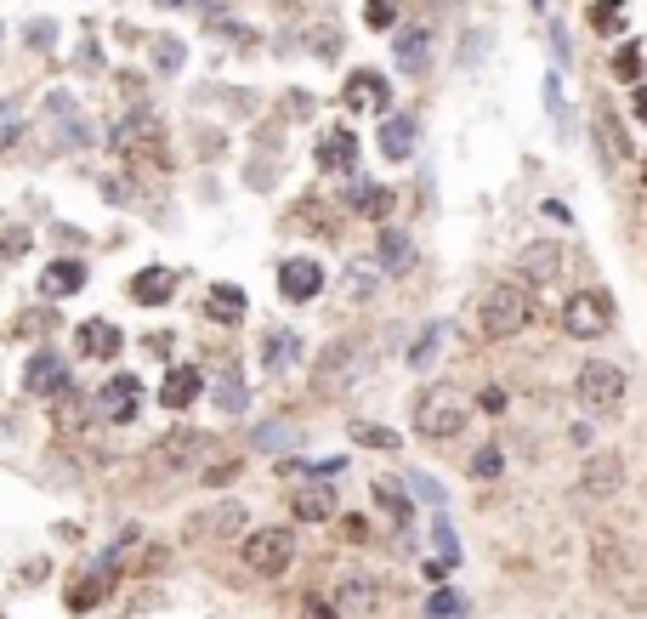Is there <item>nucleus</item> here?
Masks as SVG:
<instances>
[{
    "mask_svg": "<svg viewBox=\"0 0 647 619\" xmlns=\"http://www.w3.org/2000/svg\"><path fill=\"white\" fill-rule=\"evenodd\" d=\"M483 336L489 341H506V336H517L528 319H534V296H528V279H500L483 296Z\"/></svg>",
    "mask_w": 647,
    "mask_h": 619,
    "instance_id": "obj_1",
    "label": "nucleus"
},
{
    "mask_svg": "<svg viewBox=\"0 0 647 619\" xmlns=\"http://www.w3.org/2000/svg\"><path fill=\"white\" fill-rule=\"evenodd\" d=\"M472 421V409L455 387H426L415 404V432L420 438H455L460 426Z\"/></svg>",
    "mask_w": 647,
    "mask_h": 619,
    "instance_id": "obj_2",
    "label": "nucleus"
},
{
    "mask_svg": "<svg viewBox=\"0 0 647 619\" xmlns=\"http://www.w3.org/2000/svg\"><path fill=\"white\" fill-rule=\"evenodd\" d=\"M579 404L591 409V415H613V409L625 404V370L608 364V358H591L579 370Z\"/></svg>",
    "mask_w": 647,
    "mask_h": 619,
    "instance_id": "obj_3",
    "label": "nucleus"
},
{
    "mask_svg": "<svg viewBox=\"0 0 647 619\" xmlns=\"http://www.w3.org/2000/svg\"><path fill=\"white\" fill-rule=\"evenodd\" d=\"M608 324H613V301L602 296V290H574V296L562 301V330L574 341L608 336Z\"/></svg>",
    "mask_w": 647,
    "mask_h": 619,
    "instance_id": "obj_4",
    "label": "nucleus"
},
{
    "mask_svg": "<svg viewBox=\"0 0 647 619\" xmlns=\"http://www.w3.org/2000/svg\"><path fill=\"white\" fill-rule=\"evenodd\" d=\"M290 563H296V534H290V529H256L245 540V568H250V574L279 580Z\"/></svg>",
    "mask_w": 647,
    "mask_h": 619,
    "instance_id": "obj_5",
    "label": "nucleus"
},
{
    "mask_svg": "<svg viewBox=\"0 0 647 619\" xmlns=\"http://www.w3.org/2000/svg\"><path fill=\"white\" fill-rule=\"evenodd\" d=\"M114 148H120L125 160H131V154H142V160L165 165V154H159V148H165V131H159L154 114H137V120H125L120 131H114Z\"/></svg>",
    "mask_w": 647,
    "mask_h": 619,
    "instance_id": "obj_6",
    "label": "nucleus"
},
{
    "mask_svg": "<svg viewBox=\"0 0 647 619\" xmlns=\"http://www.w3.org/2000/svg\"><path fill=\"white\" fill-rule=\"evenodd\" d=\"M279 290H284V301H313L318 290H324V267H318L313 256H290V262L279 267Z\"/></svg>",
    "mask_w": 647,
    "mask_h": 619,
    "instance_id": "obj_7",
    "label": "nucleus"
},
{
    "mask_svg": "<svg viewBox=\"0 0 647 619\" xmlns=\"http://www.w3.org/2000/svg\"><path fill=\"white\" fill-rule=\"evenodd\" d=\"M97 409H103V421H137V409H142L137 375H114L103 387V398H97Z\"/></svg>",
    "mask_w": 647,
    "mask_h": 619,
    "instance_id": "obj_8",
    "label": "nucleus"
},
{
    "mask_svg": "<svg viewBox=\"0 0 647 619\" xmlns=\"http://www.w3.org/2000/svg\"><path fill=\"white\" fill-rule=\"evenodd\" d=\"M125 290H131V301H137V307H165V301L176 296V273H171V267H142Z\"/></svg>",
    "mask_w": 647,
    "mask_h": 619,
    "instance_id": "obj_9",
    "label": "nucleus"
},
{
    "mask_svg": "<svg viewBox=\"0 0 647 619\" xmlns=\"http://www.w3.org/2000/svg\"><path fill=\"white\" fill-rule=\"evenodd\" d=\"M358 364H364V353H358V347H347V341H341V347H330V353L318 358V387L341 392L352 381V370H358Z\"/></svg>",
    "mask_w": 647,
    "mask_h": 619,
    "instance_id": "obj_10",
    "label": "nucleus"
},
{
    "mask_svg": "<svg viewBox=\"0 0 647 619\" xmlns=\"http://www.w3.org/2000/svg\"><path fill=\"white\" fill-rule=\"evenodd\" d=\"M29 392H35V398H57V392H69L63 358H57V353H46V347H40V353L29 358Z\"/></svg>",
    "mask_w": 647,
    "mask_h": 619,
    "instance_id": "obj_11",
    "label": "nucleus"
},
{
    "mask_svg": "<svg viewBox=\"0 0 647 619\" xmlns=\"http://www.w3.org/2000/svg\"><path fill=\"white\" fill-rule=\"evenodd\" d=\"M415 137H420L415 114H386L381 120V154L386 160H409V154H415Z\"/></svg>",
    "mask_w": 647,
    "mask_h": 619,
    "instance_id": "obj_12",
    "label": "nucleus"
},
{
    "mask_svg": "<svg viewBox=\"0 0 647 619\" xmlns=\"http://www.w3.org/2000/svg\"><path fill=\"white\" fill-rule=\"evenodd\" d=\"M318 165H324V171H352V165H358V137L341 131V125L324 131V137H318Z\"/></svg>",
    "mask_w": 647,
    "mask_h": 619,
    "instance_id": "obj_13",
    "label": "nucleus"
},
{
    "mask_svg": "<svg viewBox=\"0 0 647 619\" xmlns=\"http://www.w3.org/2000/svg\"><path fill=\"white\" fill-rule=\"evenodd\" d=\"M341 97H347V108H381V103H392V91H386V80L375 69H358L347 80V91H341Z\"/></svg>",
    "mask_w": 647,
    "mask_h": 619,
    "instance_id": "obj_14",
    "label": "nucleus"
},
{
    "mask_svg": "<svg viewBox=\"0 0 647 619\" xmlns=\"http://www.w3.org/2000/svg\"><path fill=\"white\" fill-rule=\"evenodd\" d=\"M125 347V336L114 330L108 319H91V324H80V353L86 358H114Z\"/></svg>",
    "mask_w": 647,
    "mask_h": 619,
    "instance_id": "obj_15",
    "label": "nucleus"
},
{
    "mask_svg": "<svg viewBox=\"0 0 647 619\" xmlns=\"http://www.w3.org/2000/svg\"><path fill=\"white\" fill-rule=\"evenodd\" d=\"M398 63H403V74H426V63H432V29H403Z\"/></svg>",
    "mask_w": 647,
    "mask_h": 619,
    "instance_id": "obj_16",
    "label": "nucleus"
},
{
    "mask_svg": "<svg viewBox=\"0 0 647 619\" xmlns=\"http://www.w3.org/2000/svg\"><path fill=\"white\" fill-rule=\"evenodd\" d=\"M347 205H352L358 216H369V222H381V216L392 211V188H381V182H352Z\"/></svg>",
    "mask_w": 647,
    "mask_h": 619,
    "instance_id": "obj_17",
    "label": "nucleus"
},
{
    "mask_svg": "<svg viewBox=\"0 0 647 619\" xmlns=\"http://www.w3.org/2000/svg\"><path fill=\"white\" fill-rule=\"evenodd\" d=\"M86 284V262H52V267H40V290L46 296H74Z\"/></svg>",
    "mask_w": 647,
    "mask_h": 619,
    "instance_id": "obj_18",
    "label": "nucleus"
},
{
    "mask_svg": "<svg viewBox=\"0 0 647 619\" xmlns=\"http://www.w3.org/2000/svg\"><path fill=\"white\" fill-rule=\"evenodd\" d=\"M193 398H199V370L182 364V370L165 375V387H159V404H165V409H188Z\"/></svg>",
    "mask_w": 647,
    "mask_h": 619,
    "instance_id": "obj_19",
    "label": "nucleus"
},
{
    "mask_svg": "<svg viewBox=\"0 0 647 619\" xmlns=\"http://www.w3.org/2000/svg\"><path fill=\"white\" fill-rule=\"evenodd\" d=\"M193 455H210V438H199V432H182V438H165V443L154 449L159 466H182V460H193Z\"/></svg>",
    "mask_w": 647,
    "mask_h": 619,
    "instance_id": "obj_20",
    "label": "nucleus"
},
{
    "mask_svg": "<svg viewBox=\"0 0 647 619\" xmlns=\"http://www.w3.org/2000/svg\"><path fill=\"white\" fill-rule=\"evenodd\" d=\"M239 523H245V506H239V500H222L210 517H199V523H193V534H233Z\"/></svg>",
    "mask_w": 647,
    "mask_h": 619,
    "instance_id": "obj_21",
    "label": "nucleus"
},
{
    "mask_svg": "<svg viewBox=\"0 0 647 619\" xmlns=\"http://www.w3.org/2000/svg\"><path fill=\"white\" fill-rule=\"evenodd\" d=\"M296 353H301L296 330H273V336L262 341V364H267V370H284V364H290Z\"/></svg>",
    "mask_w": 647,
    "mask_h": 619,
    "instance_id": "obj_22",
    "label": "nucleus"
},
{
    "mask_svg": "<svg viewBox=\"0 0 647 619\" xmlns=\"http://www.w3.org/2000/svg\"><path fill=\"white\" fill-rule=\"evenodd\" d=\"M409 262H415L409 233H381V273H403Z\"/></svg>",
    "mask_w": 647,
    "mask_h": 619,
    "instance_id": "obj_23",
    "label": "nucleus"
},
{
    "mask_svg": "<svg viewBox=\"0 0 647 619\" xmlns=\"http://www.w3.org/2000/svg\"><path fill=\"white\" fill-rule=\"evenodd\" d=\"M216 409H222V415H245L250 409V392H245V381H239L233 370L216 381Z\"/></svg>",
    "mask_w": 647,
    "mask_h": 619,
    "instance_id": "obj_24",
    "label": "nucleus"
},
{
    "mask_svg": "<svg viewBox=\"0 0 647 619\" xmlns=\"http://www.w3.org/2000/svg\"><path fill=\"white\" fill-rule=\"evenodd\" d=\"M330 512H335L330 489H301V495H296V517H301V523H324Z\"/></svg>",
    "mask_w": 647,
    "mask_h": 619,
    "instance_id": "obj_25",
    "label": "nucleus"
},
{
    "mask_svg": "<svg viewBox=\"0 0 647 619\" xmlns=\"http://www.w3.org/2000/svg\"><path fill=\"white\" fill-rule=\"evenodd\" d=\"M443 330H449V324H426V336L409 347V370H432V358H438V347H443Z\"/></svg>",
    "mask_w": 647,
    "mask_h": 619,
    "instance_id": "obj_26",
    "label": "nucleus"
},
{
    "mask_svg": "<svg viewBox=\"0 0 647 619\" xmlns=\"http://www.w3.org/2000/svg\"><path fill=\"white\" fill-rule=\"evenodd\" d=\"M210 313H216V319H245V290H233V284H216V290H210Z\"/></svg>",
    "mask_w": 647,
    "mask_h": 619,
    "instance_id": "obj_27",
    "label": "nucleus"
},
{
    "mask_svg": "<svg viewBox=\"0 0 647 619\" xmlns=\"http://www.w3.org/2000/svg\"><path fill=\"white\" fill-rule=\"evenodd\" d=\"M642 69H647V46L642 40H625L619 57H613V74H619V80H642Z\"/></svg>",
    "mask_w": 647,
    "mask_h": 619,
    "instance_id": "obj_28",
    "label": "nucleus"
},
{
    "mask_svg": "<svg viewBox=\"0 0 647 619\" xmlns=\"http://www.w3.org/2000/svg\"><path fill=\"white\" fill-rule=\"evenodd\" d=\"M557 267H562L557 245H534V250L523 256V273H528V279H557Z\"/></svg>",
    "mask_w": 647,
    "mask_h": 619,
    "instance_id": "obj_29",
    "label": "nucleus"
},
{
    "mask_svg": "<svg viewBox=\"0 0 647 619\" xmlns=\"http://www.w3.org/2000/svg\"><path fill=\"white\" fill-rule=\"evenodd\" d=\"M591 29H596V35H619V29H625V0H596V6H591Z\"/></svg>",
    "mask_w": 647,
    "mask_h": 619,
    "instance_id": "obj_30",
    "label": "nucleus"
},
{
    "mask_svg": "<svg viewBox=\"0 0 647 619\" xmlns=\"http://www.w3.org/2000/svg\"><path fill=\"white\" fill-rule=\"evenodd\" d=\"M585 489H591V495H613V489H619V460H591V472H585Z\"/></svg>",
    "mask_w": 647,
    "mask_h": 619,
    "instance_id": "obj_31",
    "label": "nucleus"
},
{
    "mask_svg": "<svg viewBox=\"0 0 647 619\" xmlns=\"http://www.w3.org/2000/svg\"><path fill=\"white\" fill-rule=\"evenodd\" d=\"M97 597H103V574H91V580H74L69 585V608H74V614L97 608Z\"/></svg>",
    "mask_w": 647,
    "mask_h": 619,
    "instance_id": "obj_32",
    "label": "nucleus"
},
{
    "mask_svg": "<svg viewBox=\"0 0 647 619\" xmlns=\"http://www.w3.org/2000/svg\"><path fill=\"white\" fill-rule=\"evenodd\" d=\"M364 23H369V29H392V23H398V0H369Z\"/></svg>",
    "mask_w": 647,
    "mask_h": 619,
    "instance_id": "obj_33",
    "label": "nucleus"
},
{
    "mask_svg": "<svg viewBox=\"0 0 647 619\" xmlns=\"http://www.w3.org/2000/svg\"><path fill=\"white\" fill-rule=\"evenodd\" d=\"M256 443H262V449H290V443H296V426H256Z\"/></svg>",
    "mask_w": 647,
    "mask_h": 619,
    "instance_id": "obj_34",
    "label": "nucleus"
},
{
    "mask_svg": "<svg viewBox=\"0 0 647 619\" xmlns=\"http://www.w3.org/2000/svg\"><path fill=\"white\" fill-rule=\"evenodd\" d=\"M375 500H381V506L398 517V523H409V500L398 495V483H375Z\"/></svg>",
    "mask_w": 647,
    "mask_h": 619,
    "instance_id": "obj_35",
    "label": "nucleus"
},
{
    "mask_svg": "<svg viewBox=\"0 0 647 619\" xmlns=\"http://www.w3.org/2000/svg\"><path fill=\"white\" fill-rule=\"evenodd\" d=\"M500 466H506V455H500L494 443H483V449H477V460H472L477 478H500Z\"/></svg>",
    "mask_w": 647,
    "mask_h": 619,
    "instance_id": "obj_36",
    "label": "nucleus"
},
{
    "mask_svg": "<svg viewBox=\"0 0 647 619\" xmlns=\"http://www.w3.org/2000/svg\"><path fill=\"white\" fill-rule=\"evenodd\" d=\"M352 438L369 449H398V432H386V426H352Z\"/></svg>",
    "mask_w": 647,
    "mask_h": 619,
    "instance_id": "obj_37",
    "label": "nucleus"
},
{
    "mask_svg": "<svg viewBox=\"0 0 647 619\" xmlns=\"http://www.w3.org/2000/svg\"><path fill=\"white\" fill-rule=\"evenodd\" d=\"M432 534H438V551H443V563L455 568V563H460V546H455V529H449V517H438V523H432Z\"/></svg>",
    "mask_w": 647,
    "mask_h": 619,
    "instance_id": "obj_38",
    "label": "nucleus"
},
{
    "mask_svg": "<svg viewBox=\"0 0 647 619\" xmlns=\"http://www.w3.org/2000/svg\"><path fill=\"white\" fill-rule=\"evenodd\" d=\"M426 614H432V619H455L460 614V597H455V591H438V597L426 602Z\"/></svg>",
    "mask_w": 647,
    "mask_h": 619,
    "instance_id": "obj_39",
    "label": "nucleus"
},
{
    "mask_svg": "<svg viewBox=\"0 0 647 619\" xmlns=\"http://www.w3.org/2000/svg\"><path fill=\"white\" fill-rule=\"evenodd\" d=\"M347 284H352V296H369V290H375V267H358V262H352Z\"/></svg>",
    "mask_w": 647,
    "mask_h": 619,
    "instance_id": "obj_40",
    "label": "nucleus"
},
{
    "mask_svg": "<svg viewBox=\"0 0 647 619\" xmlns=\"http://www.w3.org/2000/svg\"><path fill=\"white\" fill-rule=\"evenodd\" d=\"M409 489H415L420 500H432V506H443V489H438L432 478H420V472H415V478H409Z\"/></svg>",
    "mask_w": 647,
    "mask_h": 619,
    "instance_id": "obj_41",
    "label": "nucleus"
},
{
    "mask_svg": "<svg viewBox=\"0 0 647 619\" xmlns=\"http://www.w3.org/2000/svg\"><path fill=\"white\" fill-rule=\"evenodd\" d=\"M182 63V46L176 40H159V69H176Z\"/></svg>",
    "mask_w": 647,
    "mask_h": 619,
    "instance_id": "obj_42",
    "label": "nucleus"
},
{
    "mask_svg": "<svg viewBox=\"0 0 647 619\" xmlns=\"http://www.w3.org/2000/svg\"><path fill=\"white\" fill-rule=\"evenodd\" d=\"M228 478H239V460H222V466H210L205 472V483H228Z\"/></svg>",
    "mask_w": 647,
    "mask_h": 619,
    "instance_id": "obj_43",
    "label": "nucleus"
},
{
    "mask_svg": "<svg viewBox=\"0 0 647 619\" xmlns=\"http://www.w3.org/2000/svg\"><path fill=\"white\" fill-rule=\"evenodd\" d=\"M341 602H347V608H364V602H369V585H364V580L347 585V591H341Z\"/></svg>",
    "mask_w": 647,
    "mask_h": 619,
    "instance_id": "obj_44",
    "label": "nucleus"
},
{
    "mask_svg": "<svg viewBox=\"0 0 647 619\" xmlns=\"http://www.w3.org/2000/svg\"><path fill=\"white\" fill-rule=\"evenodd\" d=\"M545 103H551V120H562V91H557V74L545 80Z\"/></svg>",
    "mask_w": 647,
    "mask_h": 619,
    "instance_id": "obj_45",
    "label": "nucleus"
},
{
    "mask_svg": "<svg viewBox=\"0 0 647 619\" xmlns=\"http://www.w3.org/2000/svg\"><path fill=\"white\" fill-rule=\"evenodd\" d=\"M29 250V233H6V256H23Z\"/></svg>",
    "mask_w": 647,
    "mask_h": 619,
    "instance_id": "obj_46",
    "label": "nucleus"
},
{
    "mask_svg": "<svg viewBox=\"0 0 647 619\" xmlns=\"http://www.w3.org/2000/svg\"><path fill=\"white\" fill-rule=\"evenodd\" d=\"M630 114H636V120H642V125H647V86H642V91H636V103H630Z\"/></svg>",
    "mask_w": 647,
    "mask_h": 619,
    "instance_id": "obj_47",
    "label": "nucleus"
}]
</instances>
